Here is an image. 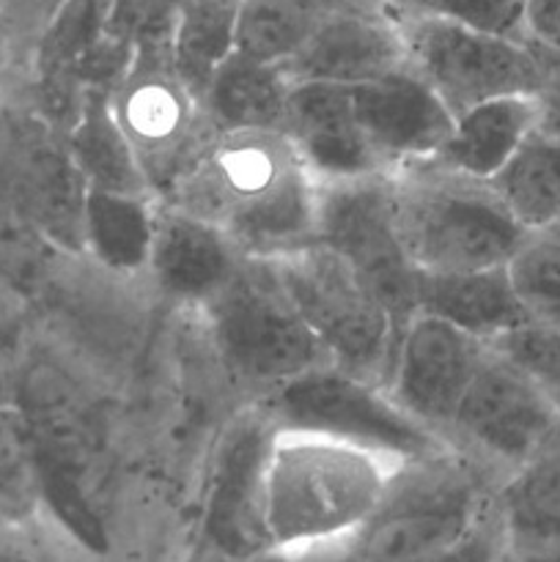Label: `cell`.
<instances>
[{
    "mask_svg": "<svg viewBox=\"0 0 560 562\" xmlns=\"http://www.w3.org/2000/svg\"><path fill=\"white\" fill-rule=\"evenodd\" d=\"M242 258L214 223L176 203H157L146 269L165 296L203 305L228 283Z\"/></svg>",
    "mask_w": 560,
    "mask_h": 562,
    "instance_id": "obj_18",
    "label": "cell"
},
{
    "mask_svg": "<svg viewBox=\"0 0 560 562\" xmlns=\"http://www.w3.org/2000/svg\"><path fill=\"white\" fill-rule=\"evenodd\" d=\"M497 477L459 450L410 461L371 519L296 562H423L459 543L486 514Z\"/></svg>",
    "mask_w": 560,
    "mask_h": 562,
    "instance_id": "obj_3",
    "label": "cell"
},
{
    "mask_svg": "<svg viewBox=\"0 0 560 562\" xmlns=\"http://www.w3.org/2000/svg\"><path fill=\"white\" fill-rule=\"evenodd\" d=\"M115 86V93H110L115 119L124 126L152 190L165 195L212 135V130H201L209 126L201 102L176 77L168 58H132Z\"/></svg>",
    "mask_w": 560,
    "mask_h": 562,
    "instance_id": "obj_12",
    "label": "cell"
},
{
    "mask_svg": "<svg viewBox=\"0 0 560 562\" xmlns=\"http://www.w3.org/2000/svg\"><path fill=\"white\" fill-rule=\"evenodd\" d=\"M318 241L338 250L404 327L421 307L423 274L412 267L393 217V176L322 181Z\"/></svg>",
    "mask_w": 560,
    "mask_h": 562,
    "instance_id": "obj_9",
    "label": "cell"
},
{
    "mask_svg": "<svg viewBox=\"0 0 560 562\" xmlns=\"http://www.w3.org/2000/svg\"><path fill=\"white\" fill-rule=\"evenodd\" d=\"M406 64L404 36L384 3L335 11L311 27L305 42L283 64L291 82L360 86Z\"/></svg>",
    "mask_w": 560,
    "mask_h": 562,
    "instance_id": "obj_15",
    "label": "cell"
},
{
    "mask_svg": "<svg viewBox=\"0 0 560 562\" xmlns=\"http://www.w3.org/2000/svg\"><path fill=\"white\" fill-rule=\"evenodd\" d=\"M0 519H38L33 442L14 401H0Z\"/></svg>",
    "mask_w": 560,
    "mask_h": 562,
    "instance_id": "obj_29",
    "label": "cell"
},
{
    "mask_svg": "<svg viewBox=\"0 0 560 562\" xmlns=\"http://www.w3.org/2000/svg\"><path fill=\"white\" fill-rule=\"evenodd\" d=\"M187 562H296V558L283 552H267L258 554V558H228V554H220L209 547H198L195 552L187 558Z\"/></svg>",
    "mask_w": 560,
    "mask_h": 562,
    "instance_id": "obj_36",
    "label": "cell"
},
{
    "mask_svg": "<svg viewBox=\"0 0 560 562\" xmlns=\"http://www.w3.org/2000/svg\"><path fill=\"white\" fill-rule=\"evenodd\" d=\"M239 0H181L173 25V69L201 102L217 66L236 49Z\"/></svg>",
    "mask_w": 560,
    "mask_h": 562,
    "instance_id": "obj_27",
    "label": "cell"
},
{
    "mask_svg": "<svg viewBox=\"0 0 560 562\" xmlns=\"http://www.w3.org/2000/svg\"><path fill=\"white\" fill-rule=\"evenodd\" d=\"M505 269L527 322L560 329V234H527Z\"/></svg>",
    "mask_w": 560,
    "mask_h": 562,
    "instance_id": "obj_28",
    "label": "cell"
},
{
    "mask_svg": "<svg viewBox=\"0 0 560 562\" xmlns=\"http://www.w3.org/2000/svg\"><path fill=\"white\" fill-rule=\"evenodd\" d=\"M393 176V217L406 258L421 274L505 267L527 231L489 181L443 168L410 165Z\"/></svg>",
    "mask_w": 560,
    "mask_h": 562,
    "instance_id": "obj_4",
    "label": "cell"
},
{
    "mask_svg": "<svg viewBox=\"0 0 560 562\" xmlns=\"http://www.w3.org/2000/svg\"><path fill=\"white\" fill-rule=\"evenodd\" d=\"M417 311L445 318L481 344H492L500 335L527 324L505 267L456 274H423Z\"/></svg>",
    "mask_w": 560,
    "mask_h": 562,
    "instance_id": "obj_23",
    "label": "cell"
},
{
    "mask_svg": "<svg viewBox=\"0 0 560 562\" xmlns=\"http://www.w3.org/2000/svg\"><path fill=\"white\" fill-rule=\"evenodd\" d=\"M351 88V108L368 148L384 173L432 162L456 115L412 66Z\"/></svg>",
    "mask_w": 560,
    "mask_h": 562,
    "instance_id": "obj_14",
    "label": "cell"
},
{
    "mask_svg": "<svg viewBox=\"0 0 560 562\" xmlns=\"http://www.w3.org/2000/svg\"><path fill=\"white\" fill-rule=\"evenodd\" d=\"M267 261L318 335L333 366L384 387L399 327L357 269L324 241H311Z\"/></svg>",
    "mask_w": 560,
    "mask_h": 562,
    "instance_id": "obj_7",
    "label": "cell"
},
{
    "mask_svg": "<svg viewBox=\"0 0 560 562\" xmlns=\"http://www.w3.org/2000/svg\"><path fill=\"white\" fill-rule=\"evenodd\" d=\"M448 0H388V5L401 11H439Z\"/></svg>",
    "mask_w": 560,
    "mask_h": 562,
    "instance_id": "obj_38",
    "label": "cell"
},
{
    "mask_svg": "<svg viewBox=\"0 0 560 562\" xmlns=\"http://www.w3.org/2000/svg\"><path fill=\"white\" fill-rule=\"evenodd\" d=\"M291 80L283 66L231 53L201 97L212 132H283Z\"/></svg>",
    "mask_w": 560,
    "mask_h": 562,
    "instance_id": "obj_22",
    "label": "cell"
},
{
    "mask_svg": "<svg viewBox=\"0 0 560 562\" xmlns=\"http://www.w3.org/2000/svg\"><path fill=\"white\" fill-rule=\"evenodd\" d=\"M492 510L511 552L560 547V431L497 483Z\"/></svg>",
    "mask_w": 560,
    "mask_h": 562,
    "instance_id": "obj_21",
    "label": "cell"
},
{
    "mask_svg": "<svg viewBox=\"0 0 560 562\" xmlns=\"http://www.w3.org/2000/svg\"><path fill=\"white\" fill-rule=\"evenodd\" d=\"M486 344L445 318L417 311L401 327L384 387L415 420L445 437Z\"/></svg>",
    "mask_w": 560,
    "mask_h": 562,
    "instance_id": "obj_13",
    "label": "cell"
},
{
    "mask_svg": "<svg viewBox=\"0 0 560 562\" xmlns=\"http://www.w3.org/2000/svg\"><path fill=\"white\" fill-rule=\"evenodd\" d=\"M66 148L88 187L130 195H152V184L119 124L108 88L88 86L75 108V124L66 135Z\"/></svg>",
    "mask_w": 560,
    "mask_h": 562,
    "instance_id": "obj_24",
    "label": "cell"
},
{
    "mask_svg": "<svg viewBox=\"0 0 560 562\" xmlns=\"http://www.w3.org/2000/svg\"><path fill=\"white\" fill-rule=\"evenodd\" d=\"M558 431L560 415L541 390L486 346L445 439L503 481Z\"/></svg>",
    "mask_w": 560,
    "mask_h": 562,
    "instance_id": "obj_10",
    "label": "cell"
},
{
    "mask_svg": "<svg viewBox=\"0 0 560 562\" xmlns=\"http://www.w3.org/2000/svg\"><path fill=\"white\" fill-rule=\"evenodd\" d=\"M486 346L525 373L560 415V329L527 322Z\"/></svg>",
    "mask_w": 560,
    "mask_h": 562,
    "instance_id": "obj_30",
    "label": "cell"
},
{
    "mask_svg": "<svg viewBox=\"0 0 560 562\" xmlns=\"http://www.w3.org/2000/svg\"><path fill=\"white\" fill-rule=\"evenodd\" d=\"M525 3L527 0H448L439 14L453 16L478 31L527 42Z\"/></svg>",
    "mask_w": 560,
    "mask_h": 562,
    "instance_id": "obj_32",
    "label": "cell"
},
{
    "mask_svg": "<svg viewBox=\"0 0 560 562\" xmlns=\"http://www.w3.org/2000/svg\"><path fill=\"white\" fill-rule=\"evenodd\" d=\"M322 181L285 132H212L163 201L217 225L245 258L318 241Z\"/></svg>",
    "mask_w": 560,
    "mask_h": 562,
    "instance_id": "obj_1",
    "label": "cell"
},
{
    "mask_svg": "<svg viewBox=\"0 0 560 562\" xmlns=\"http://www.w3.org/2000/svg\"><path fill=\"white\" fill-rule=\"evenodd\" d=\"M154 212L157 201L152 195L86 187L80 220L82 250L113 272H141L148 267L152 252Z\"/></svg>",
    "mask_w": 560,
    "mask_h": 562,
    "instance_id": "obj_25",
    "label": "cell"
},
{
    "mask_svg": "<svg viewBox=\"0 0 560 562\" xmlns=\"http://www.w3.org/2000/svg\"><path fill=\"white\" fill-rule=\"evenodd\" d=\"M401 467L344 439L278 428L264 483L272 549L300 558L349 538L382 505Z\"/></svg>",
    "mask_w": 560,
    "mask_h": 562,
    "instance_id": "obj_2",
    "label": "cell"
},
{
    "mask_svg": "<svg viewBox=\"0 0 560 562\" xmlns=\"http://www.w3.org/2000/svg\"><path fill=\"white\" fill-rule=\"evenodd\" d=\"M552 558H555V560H558V562H560V547H558V549H552Z\"/></svg>",
    "mask_w": 560,
    "mask_h": 562,
    "instance_id": "obj_40",
    "label": "cell"
},
{
    "mask_svg": "<svg viewBox=\"0 0 560 562\" xmlns=\"http://www.w3.org/2000/svg\"><path fill=\"white\" fill-rule=\"evenodd\" d=\"M549 231H555V234H560V217H558V223H555V228H549Z\"/></svg>",
    "mask_w": 560,
    "mask_h": 562,
    "instance_id": "obj_41",
    "label": "cell"
},
{
    "mask_svg": "<svg viewBox=\"0 0 560 562\" xmlns=\"http://www.w3.org/2000/svg\"><path fill=\"white\" fill-rule=\"evenodd\" d=\"M489 187L527 234L555 228L560 217V137L538 124Z\"/></svg>",
    "mask_w": 560,
    "mask_h": 562,
    "instance_id": "obj_26",
    "label": "cell"
},
{
    "mask_svg": "<svg viewBox=\"0 0 560 562\" xmlns=\"http://www.w3.org/2000/svg\"><path fill=\"white\" fill-rule=\"evenodd\" d=\"M527 42L549 53L560 55V0H527L525 3Z\"/></svg>",
    "mask_w": 560,
    "mask_h": 562,
    "instance_id": "obj_34",
    "label": "cell"
},
{
    "mask_svg": "<svg viewBox=\"0 0 560 562\" xmlns=\"http://www.w3.org/2000/svg\"><path fill=\"white\" fill-rule=\"evenodd\" d=\"M283 132L318 181L384 173L357 126L349 86L291 82Z\"/></svg>",
    "mask_w": 560,
    "mask_h": 562,
    "instance_id": "obj_17",
    "label": "cell"
},
{
    "mask_svg": "<svg viewBox=\"0 0 560 562\" xmlns=\"http://www.w3.org/2000/svg\"><path fill=\"white\" fill-rule=\"evenodd\" d=\"M0 401H5V398H3V393H0Z\"/></svg>",
    "mask_w": 560,
    "mask_h": 562,
    "instance_id": "obj_42",
    "label": "cell"
},
{
    "mask_svg": "<svg viewBox=\"0 0 560 562\" xmlns=\"http://www.w3.org/2000/svg\"><path fill=\"white\" fill-rule=\"evenodd\" d=\"M0 562H77L42 519H0Z\"/></svg>",
    "mask_w": 560,
    "mask_h": 562,
    "instance_id": "obj_31",
    "label": "cell"
},
{
    "mask_svg": "<svg viewBox=\"0 0 560 562\" xmlns=\"http://www.w3.org/2000/svg\"><path fill=\"white\" fill-rule=\"evenodd\" d=\"M201 307L220 360L239 382L275 390L333 366L267 258H242L228 283Z\"/></svg>",
    "mask_w": 560,
    "mask_h": 562,
    "instance_id": "obj_5",
    "label": "cell"
},
{
    "mask_svg": "<svg viewBox=\"0 0 560 562\" xmlns=\"http://www.w3.org/2000/svg\"><path fill=\"white\" fill-rule=\"evenodd\" d=\"M14 126L16 130L5 140L11 151L3 162L11 198L53 239L69 247L82 245L80 220L88 184L69 148L36 121H22Z\"/></svg>",
    "mask_w": 560,
    "mask_h": 562,
    "instance_id": "obj_16",
    "label": "cell"
},
{
    "mask_svg": "<svg viewBox=\"0 0 560 562\" xmlns=\"http://www.w3.org/2000/svg\"><path fill=\"white\" fill-rule=\"evenodd\" d=\"M500 562H558L552 558V552H505Z\"/></svg>",
    "mask_w": 560,
    "mask_h": 562,
    "instance_id": "obj_39",
    "label": "cell"
},
{
    "mask_svg": "<svg viewBox=\"0 0 560 562\" xmlns=\"http://www.w3.org/2000/svg\"><path fill=\"white\" fill-rule=\"evenodd\" d=\"M541 97H497L456 115V124L445 146L432 162L489 181L541 124Z\"/></svg>",
    "mask_w": 560,
    "mask_h": 562,
    "instance_id": "obj_20",
    "label": "cell"
},
{
    "mask_svg": "<svg viewBox=\"0 0 560 562\" xmlns=\"http://www.w3.org/2000/svg\"><path fill=\"white\" fill-rule=\"evenodd\" d=\"M261 406L278 428L344 439L404 464L456 450L448 439L401 409L388 387L335 366H322L269 390Z\"/></svg>",
    "mask_w": 560,
    "mask_h": 562,
    "instance_id": "obj_8",
    "label": "cell"
},
{
    "mask_svg": "<svg viewBox=\"0 0 560 562\" xmlns=\"http://www.w3.org/2000/svg\"><path fill=\"white\" fill-rule=\"evenodd\" d=\"M16 25V0H0V53L14 33Z\"/></svg>",
    "mask_w": 560,
    "mask_h": 562,
    "instance_id": "obj_37",
    "label": "cell"
},
{
    "mask_svg": "<svg viewBox=\"0 0 560 562\" xmlns=\"http://www.w3.org/2000/svg\"><path fill=\"white\" fill-rule=\"evenodd\" d=\"M393 14L404 36L406 66L453 115L497 97H541L558 69L552 55L522 38L478 31L439 11L393 9Z\"/></svg>",
    "mask_w": 560,
    "mask_h": 562,
    "instance_id": "obj_6",
    "label": "cell"
},
{
    "mask_svg": "<svg viewBox=\"0 0 560 562\" xmlns=\"http://www.w3.org/2000/svg\"><path fill=\"white\" fill-rule=\"evenodd\" d=\"M541 102H544V113H541V126L552 135L560 137V64L555 69L552 82H549L547 91L541 93Z\"/></svg>",
    "mask_w": 560,
    "mask_h": 562,
    "instance_id": "obj_35",
    "label": "cell"
},
{
    "mask_svg": "<svg viewBox=\"0 0 560 562\" xmlns=\"http://www.w3.org/2000/svg\"><path fill=\"white\" fill-rule=\"evenodd\" d=\"M505 552H508V543H505L497 516L489 503L486 514L475 521V527L459 543L423 562H500Z\"/></svg>",
    "mask_w": 560,
    "mask_h": 562,
    "instance_id": "obj_33",
    "label": "cell"
},
{
    "mask_svg": "<svg viewBox=\"0 0 560 562\" xmlns=\"http://www.w3.org/2000/svg\"><path fill=\"white\" fill-rule=\"evenodd\" d=\"M14 406L25 420L33 459L88 475L93 464V423L75 384L49 362L20 373Z\"/></svg>",
    "mask_w": 560,
    "mask_h": 562,
    "instance_id": "obj_19",
    "label": "cell"
},
{
    "mask_svg": "<svg viewBox=\"0 0 560 562\" xmlns=\"http://www.w3.org/2000/svg\"><path fill=\"white\" fill-rule=\"evenodd\" d=\"M275 431L278 426L264 406L239 412L223 428L209 461L201 508V547L228 558H258L275 552L264 497Z\"/></svg>",
    "mask_w": 560,
    "mask_h": 562,
    "instance_id": "obj_11",
    "label": "cell"
}]
</instances>
